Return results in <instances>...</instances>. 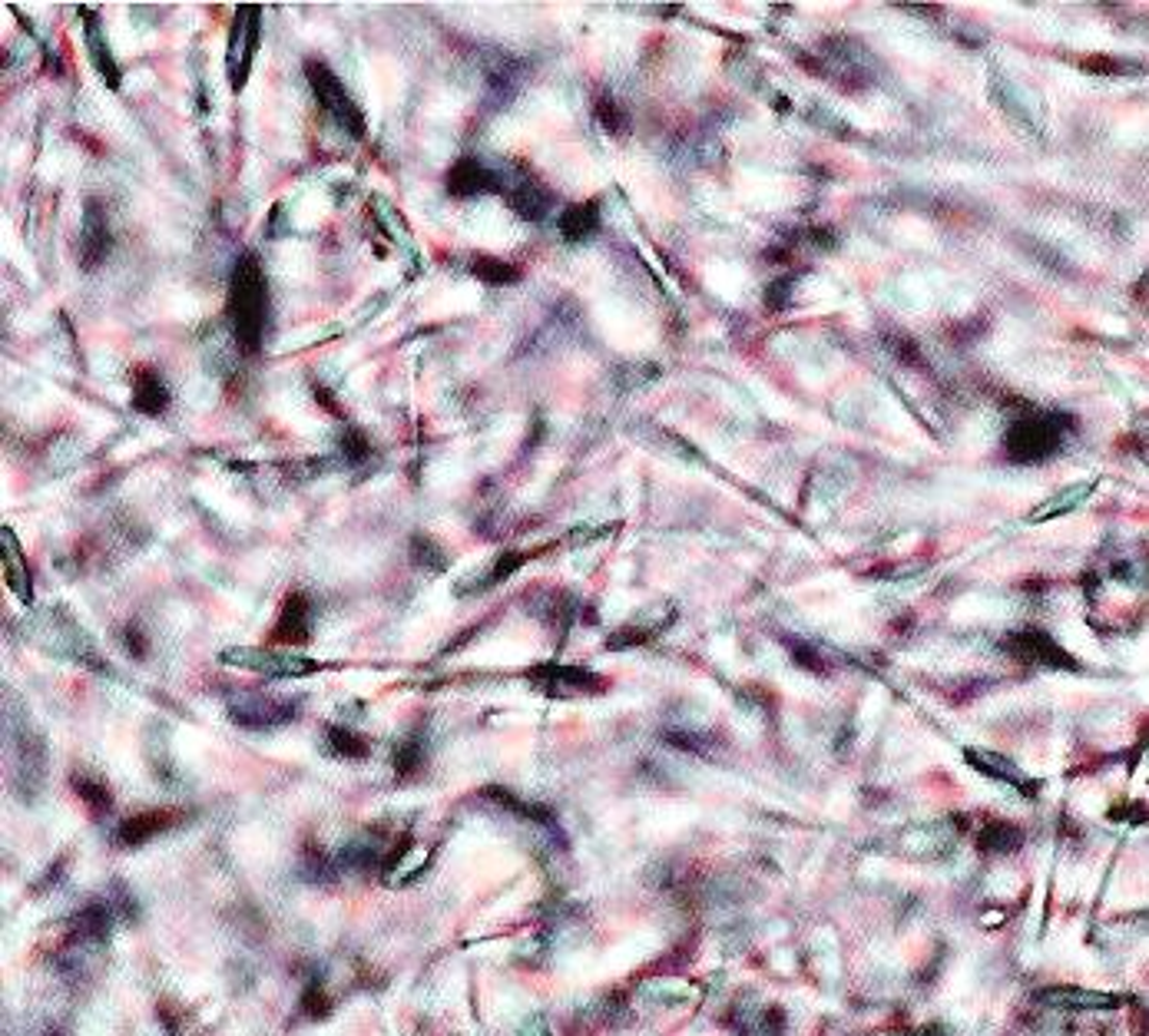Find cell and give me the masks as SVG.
Returning <instances> with one entry per match:
<instances>
[{
  "label": "cell",
  "mask_w": 1149,
  "mask_h": 1036,
  "mask_svg": "<svg viewBox=\"0 0 1149 1036\" xmlns=\"http://www.w3.org/2000/svg\"><path fill=\"white\" fill-rule=\"evenodd\" d=\"M268 282L256 256H242L232 268L226 315L232 325V338L239 341L242 352H259V344L268 329Z\"/></svg>",
  "instance_id": "obj_1"
},
{
  "label": "cell",
  "mask_w": 1149,
  "mask_h": 1036,
  "mask_svg": "<svg viewBox=\"0 0 1149 1036\" xmlns=\"http://www.w3.org/2000/svg\"><path fill=\"white\" fill-rule=\"evenodd\" d=\"M1070 428V417L1064 414H1023L1003 434V450L1017 464H1040L1053 458L1064 447V431Z\"/></svg>",
  "instance_id": "obj_2"
},
{
  "label": "cell",
  "mask_w": 1149,
  "mask_h": 1036,
  "mask_svg": "<svg viewBox=\"0 0 1149 1036\" xmlns=\"http://www.w3.org/2000/svg\"><path fill=\"white\" fill-rule=\"evenodd\" d=\"M305 80H309L318 106L341 126V130H345L348 136H355V139H365L368 136L365 113L358 110V103L351 100L345 83L338 80V74H335V70L325 60H315V57L305 60Z\"/></svg>",
  "instance_id": "obj_3"
},
{
  "label": "cell",
  "mask_w": 1149,
  "mask_h": 1036,
  "mask_svg": "<svg viewBox=\"0 0 1149 1036\" xmlns=\"http://www.w3.org/2000/svg\"><path fill=\"white\" fill-rule=\"evenodd\" d=\"M262 37V7L242 4L236 7L229 30V50H226V77L232 89H242L249 74H253V60Z\"/></svg>",
  "instance_id": "obj_4"
},
{
  "label": "cell",
  "mask_w": 1149,
  "mask_h": 1036,
  "mask_svg": "<svg viewBox=\"0 0 1149 1036\" xmlns=\"http://www.w3.org/2000/svg\"><path fill=\"white\" fill-rule=\"evenodd\" d=\"M1000 649L1008 652V656L1020 659V663H1034V666H1047V669H1070V672L1080 669V663H1076L1070 652L1044 629H1030V626L1014 629L1000 640Z\"/></svg>",
  "instance_id": "obj_5"
},
{
  "label": "cell",
  "mask_w": 1149,
  "mask_h": 1036,
  "mask_svg": "<svg viewBox=\"0 0 1149 1036\" xmlns=\"http://www.w3.org/2000/svg\"><path fill=\"white\" fill-rule=\"evenodd\" d=\"M223 663L253 669V672L268 676V679H295V676H309V672L325 669L315 659L298 656V652H268V649H226Z\"/></svg>",
  "instance_id": "obj_6"
},
{
  "label": "cell",
  "mask_w": 1149,
  "mask_h": 1036,
  "mask_svg": "<svg viewBox=\"0 0 1149 1036\" xmlns=\"http://www.w3.org/2000/svg\"><path fill=\"white\" fill-rule=\"evenodd\" d=\"M530 682L541 689V693L547 696H597L606 689V679L597 676V672L590 669H577V666H556V663H544V666H533L530 672Z\"/></svg>",
  "instance_id": "obj_7"
},
{
  "label": "cell",
  "mask_w": 1149,
  "mask_h": 1036,
  "mask_svg": "<svg viewBox=\"0 0 1149 1036\" xmlns=\"http://www.w3.org/2000/svg\"><path fill=\"white\" fill-rule=\"evenodd\" d=\"M268 640H272L276 646H305L312 640V599H309V593L292 590L289 596L282 599L279 620H276V629H272Z\"/></svg>",
  "instance_id": "obj_8"
},
{
  "label": "cell",
  "mask_w": 1149,
  "mask_h": 1036,
  "mask_svg": "<svg viewBox=\"0 0 1149 1036\" xmlns=\"http://www.w3.org/2000/svg\"><path fill=\"white\" fill-rule=\"evenodd\" d=\"M295 716L292 702L268 699V696H242L229 702V719L242 729H276Z\"/></svg>",
  "instance_id": "obj_9"
},
{
  "label": "cell",
  "mask_w": 1149,
  "mask_h": 1036,
  "mask_svg": "<svg viewBox=\"0 0 1149 1036\" xmlns=\"http://www.w3.org/2000/svg\"><path fill=\"white\" fill-rule=\"evenodd\" d=\"M447 192L458 199H471V196H488V192H504V176L484 166L480 159L468 156L458 159L451 170H447Z\"/></svg>",
  "instance_id": "obj_10"
},
{
  "label": "cell",
  "mask_w": 1149,
  "mask_h": 1036,
  "mask_svg": "<svg viewBox=\"0 0 1149 1036\" xmlns=\"http://www.w3.org/2000/svg\"><path fill=\"white\" fill-rule=\"evenodd\" d=\"M113 252V232L106 226L103 206L97 199H86V215H83V235H80V265L100 268L106 262V256Z\"/></svg>",
  "instance_id": "obj_11"
},
{
  "label": "cell",
  "mask_w": 1149,
  "mask_h": 1036,
  "mask_svg": "<svg viewBox=\"0 0 1149 1036\" xmlns=\"http://www.w3.org/2000/svg\"><path fill=\"white\" fill-rule=\"evenodd\" d=\"M179 822H183V811L179 808H156V811H139L133 818H127L120 828H116V845L120 848H136L142 841L156 838V834H163L169 828H176Z\"/></svg>",
  "instance_id": "obj_12"
},
{
  "label": "cell",
  "mask_w": 1149,
  "mask_h": 1036,
  "mask_svg": "<svg viewBox=\"0 0 1149 1036\" xmlns=\"http://www.w3.org/2000/svg\"><path fill=\"white\" fill-rule=\"evenodd\" d=\"M507 199V206L520 215L524 223H541L544 215L550 212V192L537 183V179L530 176H517L511 186H504V192H500Z\"/></svg>",
  "instance_id": "obj_13"
},
{
  "label": "cell",
  "mask_w": 1149,
  "mask_h": 1036,
  "mask_svg": "<svg viewBox=\"0 0 1149 1036\" xmlns=\"http://www.w3.org/2000/svg\"><path fill=\"white\" fill-rule=\"evenodd\" d=\"M83 37H86V50H89V63H94V70L106 80V86L120 89V67L113 60V50H110V44H106L100 17H94L89 10H83Z\"/></svg>",
  "instance_id": "obj_14"
},
{
  "label": "cell",
  "mask_w": 1149,
  "mask_h": 1036,
  "mask_svg": "<svg viewBox=\"0 0 1149 1036\" xmlns=\"http://www.w3.org/2000/svg\"><path fill=\"white\" fill-rule=\"evenodd\" d=\"M964 758H967V766H974L977 772L991 775L997 781H1008V785H1014L1020 795H1037V781L1023 775L1011 758L994 755V752H984V749H967Z\"/></svg>",
  "instance_id": "obj_15"
},
{
  "label": "cell",
  "mask_w": 1149,
  "mask_h": 1036,
  "mask_svg": "<svg viewBox=\"0 0 1149 1036\" xmlns=\"http://www.w3.org/2000/svg\"><path fill=\"white\" fill-rule=\"evenodd\" d=\"M556 229L567 242H586L594 239L600 229V199H590V203H577L567 206L556 219Z\"/></svg>",
  "instance_id": "obj_16"
},
{
  "label": "cell",
  "mask_w": 1149,
  "mask_h": 1036,
  "mask_svg": "<svg viewBox=\"0 0 1149 1036\" xmlns=\"http://www.w3.org/2000/svg\"><path fill=\"white\" fill-rule=\"evenodd\" d=\"M133 408L142 411V414H163L169 408V391L163 385V378H159V371L153 368H136L133 371Z\"/></svg>",
  "instance_id": "obj_17"
},
{
  "label": "cell",
  "mask_w": 1149,
  "mask_h": 1036,
  "mask_svg": "<svg viewBox=\"0 0 1149 1036\" xmlns=\"http://www.w3.org/2000/svg\"><path fill=\"white\" fill-rule=\"evenodd\" d=\"M0 540H4V576L7 587L24 599V603H33V590H30V573H27V560L21 556V547H17L14 530H0Z\"/></svg>",
  "instance_id": "obj_18"
},
{
  "label": "cell",
  "mask_w": 1149,
  "mask_h": 1036,
  "mask_svg": "<svg viewBox=\"0 0 1149 1036\" xmlns=\"http://www.w3.org/2000/svg\"><path fill=\"white\" fill-rule=\"evenodd\" d=\"M1047 1004L1053 1007H1070V1010H1113L1123 1004V996L1113 993H1093V990H1076V987H1056L1044 993Z\"/></svg>",
  "instance_id": "obj_19"
},
{
  "label": "cell",
  "mask_w": 1149,
  "mask_h": 1036,
  "mask_svg": "<svg viewBox=\"0 0 1149 1036\" xmlns=\"http://www.w3.org/2000/svg\"><path fill=\"white\" fill-rule=\"evenodd\" d=\"M468 268H471V276L477 282L491 285V288H511V285L520 282V268L504 262V259H497V256H477Z\"/></svg>",
  "instance_id": "obj_20"
},
{
  "label": "cell",
  "mask_w": 1149,
  "mask_h": 1036,
  "mask_svg": "<svg viewBox=\"0 0 1149 1036\" xmlns=\"http://www.w3.org/2000/svg\"><path fill=\"white\" fill-rule=\"evenodd\" d=\"M70 788H74V795H77L80 802L86 805L89 818H103V814H110V808H113V795L106 792L103 781L89 778V775H70Z\"/></svg>",
  "instance_id": "obj_21"
},
{
  "label": "cell",
  "mask_w": 1149,
  "mask_h": 1036,
  "mask_svg": "<svg viewBox=\"0 0 1149 1036\" xmlns=\"http://www.w3.org/2000/svg\"><path fill=\"white\" fill-rule=\"evenodd\" d=\"M1020 845H1023V831L1011 822H991L977 834V848L984 854H1011Z\"/></svg>",
  "instance_id": "obj_22"
},
{
  "label": "cell",
  "mask_w": 1149,
  "mask_h": 1036,
  "mask_svg": "<svg viewBox=\"0 0 1149 1036\" xmlns=\"http://www.w3.org/2000/svg\"><path fill=\"white\" fill-rule=\"evenodd\" d=\"M594 113H597V120H600V126H603L606 133L623 136L626 130H630V116H626L623 103H620L617 97L600 94V97L594 100Z\"/></svg>",
  "instance_id": "obj_23"
},
{
  "label": "cell",
  "mask_w": 1149,
  "mask_h": 1036,
  "mask_svg": "<svg viewBox=\"0 0 1149 1036\" xmlns=\"http://www.w3.org/2000/svg\"><path fill=\"white\" fill-rule=\"evenodd\" d=\"M411 556H415L418 567H424V570H430V573H438V570H444V567H447L444 547H441V543L430 540V537H424V534H418L415 540H411Z\"/></svg>",
  "instance_id": "obj_24"
},
{
  "label": "cell",
  "mask_w": 1149,
  "mask_h": 1036,
  "mask_svg": "<svg viewBox=\"0 0 1149 1036\" xmlns=\"http://www.w3.org/2000/svg\"><path fill=\"white\" fill-rule=\"evenodd\" d=\"M329 742H332V749L341 758H351V761L368 758V742L362 735L348 732V729H338V725H332V729H329Z\"/></svg>",
  "instance_id": "obj_25"
},
{
  "label": "cell",
  "mask_w": 1149,
  "mask_h": 1036,
  "mask_svg": "<svg viewBox=\"0 0 1149 1036\" xmlns=\"http://www.w3.org/2000/svg\"><path fill=\"white\" fill-rule=\"evenodd\" d=\"M888 348L894 352V358L902 361V365H908V368H924V352L918 348V344H914V338L894 332V335H888Z\"/></svg>",
  "instance_id": "obj_26"
},
{
  "label": "cell",
  "mask_w": 1149,
  "mask_h": 1036,
  "mask_svg": "<svg viewBox=\"0 0 1149 1036\" xmlns=\"http://www.w3.org/2000/svg\"><path fill=\"white\" fill-rule=\"evenodd\" d=\"M524 563H527V553H514V550H504V553H500L494 563H491V573H488V579H484V587H494V584H504V579L514 573V570H520V567H524Z\"/></svg>",
  "instance_id": "obj_27"
},
{
  "label": "cell",
  "mask_w": 1149,
  "mask_h": 1036,
  "mask_svg": "<svg viewBox=\"0 0 1149 1036\" xmlns=\"http://www.w3.org/2000/svg\"><path fill=\"white\" fill-rule=\"evenodd\" d=\"M338 447H341V454H345V458H348L351 464L365 461L368 454H371V444H368V438H365L362 431H355V428H351V431H345V438L338 441Z\"/></svg>",
  "instance_id": "obj_28"
},
{
  "label": "cell",
  "mask_w": 1149,
  "mask_h": 1036,
  "mask_svg": "<svg viewBox=\"0 0 1149 1036\" xmlns=\"http://www.w3.org/2000/svg\"><path fill=\"white\" fill-rule=\"evenodd\" d=\"M421 749H418V742H408V745H401V749H398V755H394V772H398L401 778H408V775H415L418 769H421Z\"/></svg>",
  "instance_id": "obj_29"
},
{
  "label": "cell",
  "mask_w": 1149,
  "mask_h": 1036,
  "mask_svg": "<svg viewBox=\"0 0 1149 1036\" xmlns=\"http://www.w3.org/2000/svg\"><path fill=\"white\" fill-rule=\"evenodd\" d=\"M788 649H792V659L802 666V669H809V672H818V676H821V672H825V663H821V656H818V652L809 646V643H799V640H788Z\"/></svg>",
  "instance_id": "obj_30"
},
{
  "label": "cell",
  "mask_w": 1149,
  "mask_h": 1036,
  "mask_svg": "<svg viewBox=\"0 0 1149 1036\" xmlns=\"http://www.w3.org/2000/svg\"><path fill=\"white\" fill-rule=\"evenodd\" d=\"M302 1007H305V1013H312V1016H329L332 1013V996L315 984V987L305 990Z\"/></svg>",
  "instance_id": "obj_31"
},
{
  "label": "cell",
  "mask_w": 1149,
  "mask_h": 1036,
  "mask_svg": "<svg viewBox=\"0 0 1149 1036\" xmlns=\"http://www.w3.org/2000/svg\"><path fill=\"white\" fill-rule=\"evenodd\" d=\"M120 640H123V646L130 649V656H133V659H142V656H147V636H142V629H139L136 623H127V629L120 632Z\"/></svg>",
  "instance_id": "obj_32"
},
{
  "label": "cell",
  "mask_w": 1149,
  "mask_h": 1036,
  "mask_svg": "<svg viewBox=\"0 0 1149 1036\" xmlns=\"http://www.w3.org/2000/svg\"><path fill=\"white\" fill-rule=\"evenodd\" d=\"M788 292H792V279H779V285H776V288H768V292H765V302L772 305V312H779V308L785 305Z\"/></svg>",
  "instance_id": "obj_33"
},
{
  "label": "cell",
  "mask_w": 1149,
  "mask_h": 1036,
  "mask_svg": "<svg viewBox=\"0 0 1149 1036\" xmlns=\"http://www.w3.org/2000/svg\"><path fill=\"white\" fill-rule=\"evenodd\" d=\"M312 391H315V397H318V405L332 411V417H345V411H341V405H335V402H332V394H329L325 388H321V385H315Z\"/></svg>",
  "instance_id": "obj_34"
},
{
  "label": "cell",
  "mask_w": 1149,
  "mask_h": 1036,
  "mask_svg": "<svg viewBox=\"0 0 1149 1036\" xmlns=\"http://www.w3.org/2000/svg\"><path fill=\"white\" fill-rule=\"evenodd\" d=\"M812 242H818V245H825V249H832V245H835V235L829 232V226H818V229H812Z\"/></svg>",
  "instance_id": "obj_35"
}]
</instances>
